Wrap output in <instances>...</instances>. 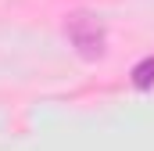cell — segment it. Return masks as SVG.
Instances as JSON below:
<instances>
[{
  "mask_svg": "<svg viewBox=\"0 0 154 151\" xmlns=\"http://www.w3.org/2000/svg\"><path fill=\"white\" fill-rule=\"evenodd\" d=\"M65 33L72 40V47H75L82 58H100L104 54V25L93 18V14H72L68 18V25H65Z\"/></svg>",
  "mask_w": 154,
  "mask_h": 151,
  "instance_id": "cell-1",
  "label": "cell"
},
{
  "mask_svg": "<svg viewBox=\"0 0 154 151\" xmlns=\"http://www.w3.org/2000/svg\"><path fill=\"white\" fill-rule=\"evenodd\" d=\"M133 83H136L140 90H147V86L154 83V58H143V61L133 69Z\"/></svg>",
  "mask_w": 154,
  "mask_h": 151,
  "instance_id": "cell-2",
  "label": "cell"
}]
</instances>
